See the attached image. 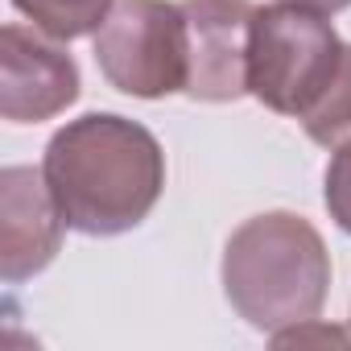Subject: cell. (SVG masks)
<instances>
[{
    "label": "cell",
    "mask_w": 351,
    "mask_h": 351,
    "mask_svg": "<svg viewBox=\"0 0 351 351\" xmlns=\"http://www.w3.org/2000/svg\"><path fill=\"white\" fill-rule=\"evenodd\" d=\"M326 211L351 236V145L335 149V157L326 165Z\"/></svg>",
    "instance_id": "cell-10"
},
{
    "label": "cell",
    "mask_w": 351,
    "mask_h": 351,
    "mask_svg": "<svg viewBox=\"0 0 351 351\" xmlns=\"http://www.w3.org/2000/svg\"><path fill=\"white\" fill-rule=\"evenodd\" d=\"M343 50L347 46L318 9L289 0L256 9L248 38V95L277 116L302 120L339 75Z\"/></svg>",
    "instance_id": "cell-3"
},
{
    "label": "cell",
    "mask_w": 351,
    "mask_h": 351,
    "mask_svg": "<svg viewBox=\"0 0 351 351\" xmlns=\"http://www.w3.org/2000/svg\"><path fill=\"white\" fill-rule=\"evenodd\" d=\"M289 5H306L318 13H343V9H351V0H289Z\"/></svg>",
    "instance_id": "cell-11"
},
{
    "label": "cell",
    "mask_w": 351,
    "mask_h": 351,
    "mask_svg": "<svg viewBox=\"0 0 351 351\" xmlns=\"http://www.w3.org/2000/svg\"><path fill=\"white\" fill-rule=\"evenodd\" d=\"M330 285L322 236L289 211L240 223L223 248V293L232 310L269 335L318 318Z\"/></svg>",
    "instance_id": "cell-2"
},
{
    "label": "cell",
    "mask_w": 351,
    "mask_h": 351,
    "mask_svg": "<svg viewBox=\"0 0 351 351\" xmlns=\"http://www.w3.org/2000/svg\"><path fill=\"white\" fill-rule=\"evenodd\" d=\"M42 173L66 228L83 236H120L157 207L165 153L149 128L112 112H91L50 136Z\"/></svg>",
    "instance_id": "cell-1"
},
{
    "label": "cell",
    "mask_w": 351,
    "mask_h": 351,
    "mask_svg": "<svg viewBox=\"0 0 351 351\" xmlns=\"http://www.w3.org/2000/svg\"><path fill=\"white\" fill-rule=\"evenodd\" d=\"M79 99V66L66 50L25 25H5L0 50V112L9 124H38Z\"/></svg>",
    "instance_id": "cell-6"
},
{
    "label": "cell",
    "mask_w": 351,
    "mask_h": 351,
    "mask_svg": "<svg viewBox=\"0 0 351 351\" xmlns=\"http://www.w3.org/2000/svg\"><path fill=\"white\" fill-rule=\"evenodd\" d=\"M191 38V79L186 95L203 104H228L248 95V38L252 0H182Z\"/></svg>",
    "instance_id": "cell-5"
},
{
    "label": "cell",
    "mask_w": 351,
    "mask_h": 351,
    "mask_svg": "<svg viewBox=\"0 0 351 351\" xmlns=\"http://www.w3.org/2000/svg\"><path fill=\"white\" fill-rule=\"evenodd\" d=\"M62 211L46 186V173L9 165L0 173V273L9 285L42 273L62 244Z\"/></svg>",
    "instance_id": "cell-7"
},
{
    "label": "cell",
    "mask_w": 351,
    "mask_h": 351,
    "mask_svg": "<svg viewBox=\"0 0 351 351\" xmlns=\"http://www.w3.org/2000/svg\"><path fill=\"white\" fill-rule=\"evenodd\" d=\"M95 62L104 79L136 99L186 91L191 38L186 13L169 0H120L95 29Z\"/></svg>",
    "instance_id": "cell-4"
},
{
    "label": "cell",
    "mask_w": 351,
    "mask_h": 351,
    "mask_svg": "<svg viewBox=\"0 0 351 351\" xmlns=\"http://www.w3.org/2000/svg\"><path fill=\"white\" fill-rule=\"evenodd\" d=\"M13 9L21 17L34 21V29H42L54 42H75L95 34L108 13H112V0H13Z\"/></svg>",
    "instance_id": "cell-8"
},
{
    "label": "cell",
    "mask_w": 351,
    "mask_h": 351,
    "mask_svg": "<svg viewBox=\"0 0 351 351\" xmlns=\"http://www.w3.org/2000/svg\"><path fill=\"white\" fill-rule=\"evenodd\" d=\"M306 128V136L322 149H343L351 145V46L343 50V62H339V75L330 79V87L318 95V104L298 120Z\"/></svg>",
    "instance_id": "cell-9"
}]
</instances>
